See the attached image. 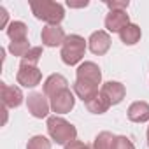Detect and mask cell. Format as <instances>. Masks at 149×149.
<instances>
[{"instance_id":"cell-1","label":"cell","mask_w":149,"mask_h":149,"mask_svg":"<svg viewBox=\"0 0 149 149\" xmlns=\"http://www.w3.org/2000/svg\"><path fill=\"white\" fill-rule=\"evenodd\" d=\"M47 133L60 146H67V144H70L77 139L76 126L72 123H68L67 119L60 118V116H49L47 118Z\"/></svg>"},{"instance_id":"cell-2","label":"cell","mask_w":149,"mask_h":149,"mask_svg":"<svg viewBox=\"0 0 149 149\" xmlns=\"http://www.w3.org/2000/svg\"><path fill=\"white\" fill-rule=\"evenodd\" d=\"M30 9L37 19H42L49 25H60V21L65 18V9L58 2L51 0H40V2H30Z\"/></svg>"},{"instance_id":"cell-3","label":"cell","mask_w":149,"mask_h":149,"mask_svg":"<svg viewBox=\"0 0 149 149\" xmlns=\"http://www.w3.org/2000/svg\"><path fill=\"white\" fill-rule=\"evenodd\" d=\"M84 53H86V40L81 35L72 33V35H67V39L61 46L60 56L65 65H76L83 60Z\"/></svg>"},{"instance_id":"cell-4","label":"cell","mask_w":149,"mask_h":149,"mask_svg":"<svg viewBox=\"0 0 149 149\" xmlns=\"http://www.w3.org/2000/svg\"><path fill=\"white\" fill-rule=\"evenodd\" d=\"M16 81H18V84H21L25 88H35L42 81V72L33 65L19 63V70L16 74Z\"/></svg>"},{"instance_id":"cell-5","label":"cell","mask_w":149,"mask_h":149,"mask_svg":"<svg viewBox=\"0 0 149 149\" xmlns=\"http://www.w3.org/2000/svg\"><path fill=\"white\" fill-rule=\"evenodd\" d=\"M76 79L77 81H83V83H88V84H93V86H100L102 83V72H100V67L93 61H84L77 67V72H76Z\"/></svg>"},{"instance_id":"cell-6","label":"cell","mask_w":149,"mask_h":149,"mask_svg":"<svg viewBox=\"0 0 149 149\" xmlns=\"http://www.w3.org/2000/svg\"><path fill=\"white\" fill-rule=\"evenodd\" d=\"M26 107H28V112L33 118L42 119V118H47L51 104L47 102L44 93H30L28 98H26Z\"/></svg>"},{"instance_id":"cell-7","label":"cell","mask_w":149,"mask_h":149,"mask_svg":"<svg viewBox=\"0 0 149 149\" xmlns=\"http://www.w3.org/2000/svg\"><path fill=\"white\" fill-rule=\"evenodd\" d=\"M51 111L56 112V114H67L74 109V105H76V97H74V93L67 88L60 93H56L54 97H51Z\"/></svg>"},{"instance_id":"cell-8","label":"cell","mask_w":149,"mask_h":149,"mask_svg":"<svg viewBox=\"0 0 149 149\" xmlns=\"http://www.w3.org/2000/svg\"><path fill=\"white\" fill-rule=\"evenodd\" d=\"M40 39H42L44 46L56 47V46H63L67 35H65V30L60 25H46L40 32Z\"/></svg>"},{"instance_id":"cell-9","label":"cell","mask_w":149,"mask_h":149,"mask_svg":"<svg viewBox=\"0 0 149 149\" xmlns=\"http://www.w3.org/2000/svg\"><path fill=\"white\" fill-rule=\"evenodd\" d=\"M0 97H2L4 105L9 107V109L19 107L23 104V98H25L18 86H9L6 83H0Z\"/></svg>"},{"instance_id":"cell-10","label":"cell","mask_w":149,"mask_h":149,"mask_svg":"<svg viewBox=\"0 0 149 149\" xmlns=\"http://www.w3.org/2000/svg\"><path fill=\"white\" fill-rule=\"evenodd\" d=\"M88 46L91 49L93 54H105L109 49H111V35L104 30H98V32H93L88 39Z\"/></svg>"},{"instance_id":"cell-11","label":"cell","mask_w":149,"mask_h":149,"mask_svg":"<svg viewBox=\"0 0 149 149\" xmlns=\"http://www.w3.org/2000/svg\"><path fill=\"white\" fill-rule=\"evenodd\" d=\"M100 93L107 98V102H109L111 105H116V104L123 102V98H125V95H126V90H125V86H123L121 83H118V81H107V83L102 84Z\"/></svg>"},{"instance_id":"cell-12","label":"cell","mask_w":149,"mask_h":149,"mask_svg":"<svg viewBox=\"0 0 149 149\" xmlns=\"http://www.w3.org/2000/svg\"><path fill=\"white\" fill-rule=\"evenodd\" d=\"M128 25H130V18L126 11H111L105 16V28L112 33H119Z\"/></svg>"},{"instance_id":"cell-13","label":"cell","mask_w":149,"mask_h":149,"mask_svg":"<svg viewBox=\"0 0 149 149\" xmlns=\"http://www.w3.org/2000/svg\"><path fill=\"white\" fill-rule=\"evenodd\" d=\"M68 81L61 76V74H51V76L44 81V95L46 97H54L56 93H60V91H63V90H67L68 86Z\"/></svg>"},{"instance_id":"cell-14","label":"cell","mask_w":149,"mask_h":149,"mask_svg":"<svg viewBox=\"0 0 149 149\" xmlns=\"http://www.w3.org/2000/svg\"><path fill=\"white\" fill-rule=\"evenodd\" d=\"M128 119L133 123H146L149 121V104L144 100L133 102L128 107Z\"/></svg>"},{"instance_id":"cell-15","label":"cell","mask_w":149,"mask_h":149,"mask_svg":"<svg viewBox=\"0 0 149 149\" xmlns=\"http://www.w3.org/2000/svg\"><path fill=\"white\" fill-rule=\"evenodd\" d=\"M86 104V109L91 112V114H104V112H107L109 111V107H111V104L107 102V98L98 91L95 97H91L88 102H84Z\"/></svg>"},{"instance_id":"cell-16","label":"cell","mask_w":149,"mask_h":149,"mask_svg":"<svg viewBox=\"0 0 149 149\" xmlns=\"http://www.w3.org/2000/svg\"><path fill=\"white\" fill-rule=\"evenodd\" d=\"M28 33V26L23 21H11L7 26V37L11 39V42H19V40H28L26 39Z\"/></svg>"},{"instance_id":"cell-17","label":"cell","mask_w":149,"mask_h":149,"mask_svg":"<svg viewBox=\"0 0 149 149\" xmlns=\"http://www.w3.org/2000/svg\"><path fill=\"white\" fill-rule=\"evenodd\" d=\"M140 35H142L140 28H139L137 25H133V23H130L128 26H125V28L119 32V39H121V42L126 44V46H135V44L140 40Z\"/></svg>"},{"instance_id":"cell-18","label":"cell","mask_w":149,"mask_h":149,"mask_svg":"<svg viewBox=\"0 0 149 149\" xmlns=\"http://www.w3.org/2000/svg\"><path fill=\"white\" fill-rule=\"evenodd\" d=\"M74 93L83 102H88L91 97H95L98 93V86H93V84H88V83H83V81L76 79V83H74Z\"/></svg>"},{"instance_id":"cell-19","label":"cell","mask_w":149,"mask_h":149,"mask_svg":"<svg viewBox=\"0 0 149 149\" xmlns=\"http://www.w3.org/2000/svg\"><path fill=\"white\" fill-rule=\"evenodd\" d=\"M114 139H116V135H112L111 132H100V133L95 137L91 149H112Z\"/></svg>"},{"instance_id":"cell-20","label":"cell","mask_w":149,"mask_h":149,"mask_svg":"<svg viewBox=\"0 0 149 149\" xmlns=\"http://www.w3.org/2000/svg\"><path fill=\"white\" fill-rule=\"evenodd\" d=\"M30 49L32 47H30V42L28 40H19V42H11L9 44V51H11L13 56H21L23 58Z\"/></svg>"},{"instance_id":"cell-21","label":"cell","mask_w":149,"mask_h":149,"mask_svg":"<svg viewBox=\"0 0 149 149\" xmlns=\"http://www.w3.org/2000/svg\"><path fill=\"white\" fill-rule=\"evenodd\" d=\"M40 56H42V47L40 46H37V47H32L23 58H21V63H25V65H33V67H37V63H39V60H40Z\"/></svg>"},{"instance_id":"cell-22","label":"cell","mask_w":149,"mask_h":149,"mask_svg":"<svg viewBox=\"0 0 149 149\" xmlns=\"http://www.w3.org/2000/svg\"><path fill=\"white\" fill-rule=\"evenodd\" d=\"M26 149H51V140L44 135H35L28 140Z\"/></svg>"},{"instance_id":"cell-23","label":"cell","mask_w":149,"mask_h":149,"mask_svg":"<svg viewBox=\"0 0 149 149\" xmlns=\"http://www.w3.org/2000/svg\"><path fill=\"white\" fill-rule=\"evenodd\" d=\"M112 149H135V146H133V142H132L128 137H125V135H116V139H114V142H112Z\"/></svg>"},{"instance_id":"cell-24","label":"cell","mask_w":149,"mask_h":149,"mask_svg":"<svg viewBox=\"0 0 149 149\" xmlns=\"http://www.w3.org/2000/svg\"><path fill=\"white\" fill-rule=\"evenodd\" d=\"M105 6L111 9V11H126L130 2L128 0H121V2H118V0H112V2H105Z\"/></svg>"},{"instance_id":"cell-25","label":"cell","mask_w":149,"mask_h":149,"mask_svg":"<svg viewBox=\"0 0 149 149\" xmlns=\"http://www.w3.org/2000/svg\"><path fill=\"white\" fill-rule=\"evenodd\" d=\"M65 149H91V146H88V144H84V142H81V140H74V142L67 144Z\"/></svg>"},{"instance_id":"cell-26","label":"cell","mask_w":149,"mask_h":149,"mask_svg":"<svg viewBox=\"0 0 149 149\" xmlns=\"http://www.w3.org/2000/svg\"><path fill=\"white\" fill-rule=\"evenodd\" d=\"M0 14H2V23H0V26H2V28H6V25H7V18H9V14H7V11H6L4 7H0Z\"/></svg>"},{"instance_id":"cell-27","label":"cell","mask_w":149,"mask_h":149,"mask_svg":"<svg viewBox=\"0 0 149 149\" xmlns=\"http://www.w3.org/2000/svg\"><path fill=\"white\" fill-rule=\"evenodd\" d=\"M67 6H68V7H86L88 2H79V4H76V2H70V0H68Z\"/></svg>"},{"instance_id":"cell-28","label":"cell","mask_w":149,"mask_h":149,"mask_svg":"<svg viewBox=\"0 0 149 149\" xmlns=\"http://www.w3.org/2000/svg\"><path fill=\"white\" fill-rule=\"evenodd\" d=\"M147 146H149V126H147Z\"/></svg>"}]
</instances>
